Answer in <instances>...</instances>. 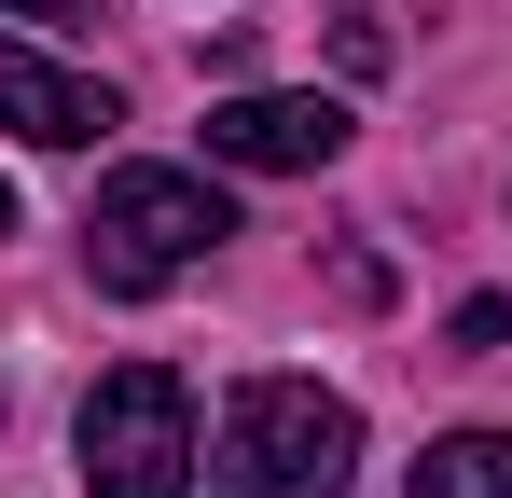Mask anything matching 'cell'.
I'll return each mask as SVG.
<instances>
[{
  "label": "cell",
  "mask_w": 512,
  "mask_h": 498,
  "mask_svg": "<svg viewBox=\"0 0 512 498\" xmlns=\"http://www.w3.org/2000/svg\"><path fill=\"white\" fill-rule=\"evenodd\" d=\"M512 346V305H457V360H499Z\"/></svg>",
  "instance_id": "7"
},
{
  "label": "cell",
  "mask_w": 512,
  "mask_h": 498,
  "mask_svg": "<svg viewBox=\"0 0 512 498\" xmlns=\"http://www.w3.org/2000/svg\"><path fill=\"white\" fill-rule=\"evenodd\" d=\"M0 14H42V28H70V14H97V0H0Z\"/></svg>",
  "instance_id": "8"
},
{
  "label": "cell",
  "mask_w": 512,
  "mask_h": 498,
  "mask_svg": "<svg viewBox=\"0 0 512 498\" xmlns=\"http://www.w3.org/2000/svg\"><path fill=\"white\" fill-rule=\"evenodd\" d=\"M416 498H512V429H443L416 457Z\"/></svg>",
  "instance_id": "6"
},
{
  "label": "cell",
  "mask_w": 512,
  "mask_h": 498,
  "mask_svg": "<svg viewBox=\"0 0 512 498\" xmlns=\"http://www.w3.org/2000/svg\"><path fill=\"white\" fill-rule=\"evenodd\" d=\"M0 125H14L28 153H97L125 111H111V83H97V70L42 56V42H0Z\"/></svg>",
  "instance_id": "4"
},
{
  "label": "cell",
  "mask_w": 512,
  "mask_h": 498,
  "mask_svg": "<svg viewBox=\"0 0 512 498\" xmlns=\"http://www.w3.org/2000/svg\"><path fill=\"white\" fill-rule=\"evenodd\" d=\"M0 236H14V180H0Z\"/></svg>",
  "instance_id": "9"
},
{
  "label": "cell",
  "mask_w": 512,
  "mask_h": 498,
  "mask_svg": "<svg viewBox=\"0 0 512 498\" xmlns=\"http://www.w3.org/2000/svg\"><path fill=\"white\" fill-rule=\"evenodd\" d=\"M360 471V415L319 374H250L208 443V498H333Z\"/></svg>",
  "instance_id": "1"
},
{
  "label": "cell",
  "mask_w": 512,
  "mask_h": 498,
  "mask_svg": "<svg viewBox=\"0 0 512 498\" xmlns=\"http://www.w3.org/2000/svg\"><path fill=\"white\" fill-rule=\"evenodd\" d=\"M208 153L222 166H333L346 153V97H222L208 111Z\"/></svg>",
  "instance_id": "5"
},
{
  "label": "cell",
  "mask_w": 512,
  "mask_h": 498,
  "mask_svg": "<svg viewBox=\"0 0 512 498\" xmlns=\"http://www.w3.org/2000/svg\"><path fill=\"white\" fill-rule=\"evenodd\" d=\"M222 236H236V208H222L208 166H111L97 208H84V277L97 291H167V277H194Z\"/></svg>",
  "instance_id": "2"
},
{
  "label": "cell",
  "mask_w": 512,
  "mask_h": 498,
  "mask_svg": "<svg viewBox=\"0 0 512 498\" xmlns=\"http://www.w3.org/2000/svg\"><path fill=\"white\" fill-rule=\"evenodd\" d=\"M70 457L97 498H194V388L167 360H111L70 415Z\"/></svg>",
  "instance_id": "3"
}]
</instances>
